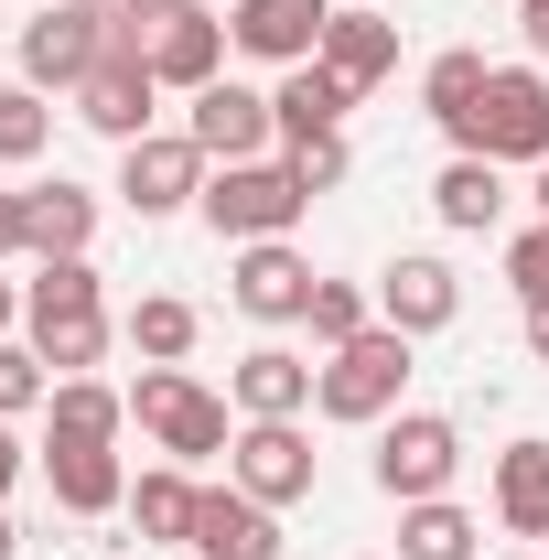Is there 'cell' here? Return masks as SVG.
<instances>
[{"label": "cell", "instance_id": "1", "mask_svg": "<svg viewBox=\"0 0 549 560\" xmlns=\"http://www.w3.org/2000/svg\"><path fill=\"white\" fill-rule=\"evenodd\" d=\"M108 44L119 55H140V66L162 75V97H195V86H215L226 75V11H206V0H140L130 22H108Z\"/></svg>", "mask_w": 549, "mask_h": 560}, {"label": "cell", "instance_id": "2", "mask_svg": "<svg viewBox=\"0 0 549 560\" xmlns=\"http://www.w3.org/2000/svg\"><path fill=\"white\" fill-rule=\"evenodd\" d=\"M226 410H237V399H215L195 366H140V377H130V420L151 431V453L184 464V475H206L215 453L237 442V420H226Z\"/></svg>", "mask_w": 549, "mask_h": 560}, {"label": "cell", "instance_id": "3", "mask_svg": "<svg viewBox=\"0 0 549 560\" xmlns=\"http://www.w3.org/2000/svg\"><path fill=\"white\" fill-rule=\"evenodd\" d=\"M399 399H410V335H399V324H366L355 346H335L324 366H313V410L344 420V431L399 420Z\"/></svg>", "mask_w": 549, "mask_h": 560}, {"label": "cell", "instance_id": "4", "mask_svg": "<svg viewBox=\"0 0 549 560\" xmlns=\"http://www.w3.org/2000/svg\"><path fill=\"white\" fill-rule=\"evenodd\" d=\"M215 226V237H226V248H259V237H291V226H302V215H313V195H302V184H291V162H215L206 173V206H195Z\"/></svg>", "mask_w": 549, "mask_h": 560}, {"label": "cell", "instance_id": "5", "mask_svg": "<svg viewBox=\"0 0 549 560\" xmlns=\"http://www.w3.org/2000/svg\"><path fill=\"white\" fill-rule=\"evenodd\" d=\"M453 151H484V162H549V75L539 66H495L484 75V108L453 130Z\"/></svg>", "mask_w": 549, "mask_h": 560}, {"label": "cell", "instance_id": "6", "mask_svg": "<svg viewBox=\"0 0 549 560\" xmlns=\"http://www.w3.org/2000/svg\"><path fill=\"white\" fill-rule=\"evenodd\" d=\"M453 475H464V420H442V410L377 420V495H388V506L453 495Z\"/></svg>", "mask_w": 549, "mask_h": 560}, {"label": "cell", "instance_id": "7", "mask_svg": "<svg viewBox=\"0 0 549 560\" xmlns=\"http://www.w3.org/2000/svg\"><path fill=\"white\" fill-rule=\"evenodd\" d=\"M206 151H195V130H151L119 151V206L151 226V215H184V206H206Z\"/></svg>", "mask_w": 549, "mask_h": 560}, {"label": "cell", "instance_id": "8", "mask_svg": "<svg viewBox=\"0 0 549 560\" xmlns=\"http://www.w3.org/2000/svg\"><path fill=\"white\" fill-rule=\"evenodd\" d=\"M184 130H195V151H206V162H270V151H280V108L259 97V86L215 75V86H195V97H184Z\"/></svg>", "mask_w": 549, "mask_h": 560}, {"label": "cell", "instance_id": "9", "mask_svg": "<svg viewBox=\"0 0 549 560\" xmlns=\"http://www.w3.org/2000/svg\"><path fill=\"white\" fill-rule=\"evenodd\" d=\"M226 486H248L259 506H302V495H313V431H302V420H237Z\"/></svg>", "mask_w": 549, "mask_h": 560}, {"label": "cell", "instance_id": "10", "mask_svg": "<svg viewBox=\"0 0 549 560\" xmlns=\"http://www.w3.org/2000/svg\"><path fill=\"white\" fill-rule=\"evenodd\" d=\"M377 324H399V335H453L464 324V280H453V259H431V248H399L388 270H377Z\"/></svg>", "mask_w": 549, "mask_h": 560}, {"label": "cell", "instance_id": "11", "mask_svg": "<svg viewBox=\"0 0 549 560\" xmlns=\"http://www.w3.org/2000/svg\"><path fill=\"white\" fill-rule=\"evenodd\" d=\"M313 280L324 270H313L291 237H259V248L226 259V302H237L248 324H302V313H313Z\"/></svg>", "mask_w": 549, "mask_h": 560}, {"label": "cell", "instance_id": "12", "mask_svg": "<svg viewBox=\"0 0 549 560\" xmlns=\"http://www.w3.org/2000/svg\"><path fill=\"white\" fill-rule=\"evenodd\" d=\"M75 119H86L97 140H119V151H130V140H151V119H162V75L108 44V55L86 66V86H75Z\"/></svg>", "mask_w": 549, "mask_h": 560}, {"label": "cell", "instance_id": "13", "mask_svg": "<svg viewBox=\"0 0 549 560\" xmlns=\"http://www.w3.org/2000/svg\"><path fill=\"white\" fill-rule=\"evenodd\" d=\"M324 22H335V0H237L226 11V44L248 55V66H313L324 55Z\"/></svg>", "mask_w": 549, "mask_h": 560}, {"label": "cell", "instance_id": "14", "mask_svg": "<svg viewBox=\"0 0 549 560\" xmlns=\"http://www.w3.org/2000/svg\"><path fill=\"white\" fill-rule=\"evenodd\" d=\"M108 55V22L97 11H75V0H55V11H33L22 22V86H86V66Z\"/></svg>", "mask_w": 549, "mask_h": 560}, {"label": "cell", "instance_id": "15", "mask_svg": "<svg viewBox=\"0 0 549 560\" xmlns=\"http://www.w3.org/2000/svg\"><path fill=\"white\" fill-rule=\"evenodd\" d=\"M184 550H195V560H280V506H259L248 486H206Z\"/></svg>", "mask_w": 549, "mask_h": 560}, {"label": "cell", "instance_id": "16", "mask_svg": "<svg viewBox=\"0 0 549 560\" xmlns=\"http://www.w3.org/2000/svg\"><path fill=\"white\" fill-rule=\"evenodd\" d=\"M44 486L66 517H119L130 506V464H119V442H44Z\"/></svg>", "mask_w": 549, "mask_h": 560}, {"label": "cell", "instance_id": "17", "mask_svg": "<svg viewBox=\"0 0 549 560\" xmlns=\"http://www.w3.org/2000/svg\"><path fill=\"white\" fill-rule=\"evenodd\" d=\"M484 495H495V528H506V539H549V442H539V431L495 453Z\"/></svg>", "mask_w": 549, "mask_h": 560}, {"label": "cell", "instance_id": "18", "mask_svg": "<svg viewBox=\"0 0 549 560\" xmlns=\"http://www.w3.org/2000/svg\"><path fill=\"white\" fill-rule=\"evenodd\" d=\"M226 399H237V420H302L313 410V366L291 346H248L237 377H226Z\"/></svg>", "mask_w": 549, "mask_h": 560}, {"label": "cell", "instance_id": "19", "mask_svg": "<svg viewBox=\"0 0 549 560\" xmlns=\"http://www.w3.org/2000/svg\"><path fill=\"white\" fill-rule=\"evenodd\" d=\"M431 215H442L453 237H484V226L506 215V162H484V151H453V162L431 173Z\"/></svg>", "mask_w": 549, "mask_h": 560}, {"label": "cell", "instance_id": "20", "mask_svg": "<svg viewBox=\"0 0 549 560\" xmlns=\"http://www.w3.org/2000/svg\"><path fill=\"white\" fill-rule=\"evenodd\" d=\"M270 108H280V151H291V140H324V130H344L355 86H344V75L324 66V55H313V66H291V75L270 86Z\"/></svg>", "mask_w": 549, "mask_h": 560}, {"label": "cell", "instance_id": "21", "mask_svg": "<svg viewBox=\"0 0 549 560\" xmlns=\"http://www.w3.org/2000/svg\"><path fill=\"white\" fill-rule=\"evenodd\" d=\"M324 66L366 97L377 75H399V22H388V11H335V22H324Z\"/></svg>", "mask_w": 549, "mask_h": 560}, {"label": "cell", "instance_id": "22", "mask_svg": "<svg viewBox=\"0 0 549 560\" xmlns=\"http://www.w3.org/2000/svg\"><path fill=\"white\" fill-rule=\"evenodd\" d=\"M195 475H184V464H151V475H130V506H119V517H130L140 539H151V550H184V539H195Z\"/></svg>", "mask_w": 549, "mask_h": 560}, {"label": "cell", "instance_id": "23", "mask_svg": "<svg viewBox=\"0 0 549 560\" xmlns=\"http://www.w3.org/2000/svg\"><path fill=\"white\" fill-rule=\"evenodd\" d=\"M119 431H130V388H108V377H55L44 442H119Z\"/></svg>", "mask_w": 549, "mask_h": 560}, {"label": "cell", "instance_id": "24", "mask_svg": "<svg viewBox=\"0 0 549 560\" xmlns=\"http://www.w3.org/2000/svg\"><path fill=\"white\" fill-rule=\"evenodd\" d=\"M119 335H130L140 366H184V355H195V335H206V313H195L184 291H140L130 313H119Z\"/></svg>", "mask_w": 549, "mask_h": 560}, {"label": "cell", "instance_id": "25", "mask_svg": "<svg viewBox=\"0 0 549 560\" xmlns=\"http://www.w3.org/2000/svg\"><path fill=\"white\" fill-rule=\"evenodd\" d=\"M97 248V195L86 184H33V259H86Z\"/></svg>", "mask_w": 549, "mask_h": 560}, {"label": "cell", "instance_id": "26", "mask_svg": "<svg viewBox=\"0 0 549 560\" xmlns=\"http://www.w3.org/2000/svg\"><path fill=\"white\" fill-rule=\"evenodd\" d=\"M399 560H484L475 506H453V495H420V506H399Z\"/></svg>", "mask_w": 549, "mask_h": 560}, {"label": "cell", "instance_id": "27", "mask_svg": "<svg viewBox=\"0 0 549 560\" xmlns=\"http://www.w3.org/2000/svg\"><path fill=\"white\" fill-rule=\"evenodd\" d=\"M484 75H495V66H484L475 44H453V55H431V66H420V108H431V130H442V140L484 108Z\"/></svg>", "mask_w": 549, "mask_h": 560}, {"label": "cell", "instance_id": "28", "mask_svg": "<svg viewBox=\"0 0 549 560\" xmlns=\"http://www.w3.org/2000/svg\"><path fill=\"white\" fill-rule=\"evenodd\" d=\"M108 335H119L108 313H33V324H22V346L44 355L55 377H97V355H108Z\"/></svg>", "mask_w": 549, "mask_h": 560}, {"label": "cell", "instance_id": "29", "mask_svg": "<svg viewBox=\"0 0 549 560\" xmlns=\"http://www.w3.org/2000/svg\"><path fill=\"white\" fill-rule=\"evenodd\" d=\"M366 324H377V291H366V280H313V313H302V335H313L324 355L355 346Z\"/></svg>", "mask_w": 549, "mask_h": 560}, {"label": "cell", "instance_id": "30", "mask_svg": "<svg viewBox=\"0 0 549 560\" xmlns=\"http://www.w3.org/2000/svg\"><path fill=\"white\" fill-rule=\"evenodd\" d=\"M44 151H55L44 86H0V173H22V162H44Z\"/></svg>", "mask_w": 549, "mask_h": 560}, {"label": "cell", "instance_id": "31", "mask_svg": "<svg viewBox=\"0 0 549 560\" xmlns=\"http://www.w3.org/2000/svg\"><path fill=\"white\" fill-rule=\"evenodd\" d=\"M55 399V366L22 346V335H0V420H22V410H44Z\"/></svg>", "mask_w": 549, "mask_h": 560}, {"label": "cell", "instance_id": "32", "mask_svg": "<svg viewBox=\"0 0 549 560\" xmlns=\"http://www.w3.org/2000/svg\"><path fill=\"white\" fill-rule=\"evenodd\" d=\"M280 162H291V184H302V195H335L344 173H355V151H344V130H324V140H291Z\"/></svg>", "mask_w": 549, "mask_h": 560}, {"label": "cell", "instance_id": "33", "mask_svg": "<svg viewBox=\"0 0 549 560\" xmlns=\"http://www.w3.org/2000/svg\"><path fill=\"white\" fill-rule=\"evenodd\" d=\"M506 280H517V302H549V215L506 237Z\"/></svg>", "mask_w": 549, "mask_h": 560}, {"label": "cell", "instance_id": "34", "mask_svg": "<svg viewBox=\"0 0 549 560\" xmlns=\"http://www.w3.org/2000/svg\"><path fill=\"white\" fill-rule=\"evenodd\" d=\"M33 259V184H0V270Z\"/></svg>", "mask_w": 549, "mask_h": 560}, {"label": "cell", "instance_id": "35", "mask_svg": "<svg viewBox=\"0 0 549 560\" xmlns=\"http://www.w3.org/2000/svg\"><path fill=\"white\" fill-rule=\"evenodd\" d=\"M517 44H528V66H549V0H517Z\"/></svg>", "mask_w": 549, "mask_h": 560}, {"label": "cell", "instance_id": "36", "mask_svg": "<svg viewBox=\"0 0 549 560\" xmlns=\"http://www.w3.org/2000/svg\"><path fill=\"white\" fill-rule=\"evenodd\" d=\"M22 464H33V453H22V431L0 420V506H11V486H22Z\"/></svg>", "mask_w": 549, "mask_h": 560}, {"label": "cell", "instance_id": "37", "mask_svg": "<svg viewBox=\"0 0 549 560\" xmlns=\"http://www.w3.org/2000/svg\"><path fill=\"white\" fill-rule=\"evenodd\" d=\"M528 355L549 366V302H528Z\"/></svg>", "mask_w": 549, "mask_h": 560}, {"label": "cell", "instance_id": "38", "mask_svg": "<svg viewBox=\"0 0 549 560\" xmlns=\"http://www.w3.org/2000/svg\"><path fill=\"white\" fill-rule=\"evenodd\" d=\"M0 335H22V291L11 280H0Z\"/></svg>", "mask_w": 549, "mask_h": 560}, {"label": "cell", "instance_id": "39", "mask_svg": "<svg viewBox=\"0 0 549 560\" xmlns=\"http://www.w3.org/2000/svg\"><path fill=\"white\" fill-rule=\"evenodd\" d=\"M75 11H97V22H130L140 0H75Z\"/></svg>", "mask_w": 549, "mask_h": 560}, {"label": "cell", "instance_id": "40", "mask_svg": "<svg viewBox=\"0 0 549 560\" xmlns=\"http://www.w3.org/2000/svg\"><path fill=\"white\" fill-rule=\"evenodd\" d=\"M0 560H22V528H11V506H0Z\"/></svg>", "mask_w": 549, "mask_h": 560}, {"label": "cell", "instance_id": "41", "mask_svg": "<svg viewBox=\"0 0 549 560\" xmlns=\"http://www.w3.org/2000/svg\"><path fill=\"white\" fill-rule=\"evenodd\" d=\"M528 195H539V215H549V162H539V184H528Z\"/></svg>", "mask_w": 549, "mask_h": 560}, {"label": "cell", "instance_id": "42", "mask_svg": "<svg viewBox=\"0 0 549 560\" xmlns=\"http://www.w3.org/2000/svg\"><path fill=\"white\" fill-rule=\"evenodd\" d=\"M506 560H539V550H506Z\"/></svg>", "mask_w": 549, "mask_h": 560}]
</instances>
